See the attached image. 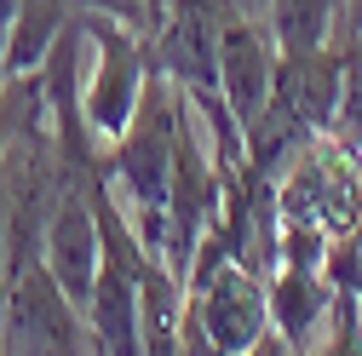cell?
Masks as SVG:
<instances>
[{"label":"cell","mask_w":362,"mask_h":356,"mask_svg":"<svg viewBox=\"0 0 362 356\" xmlns=\"http://www.w3.org/2000/svg\"><path fill=\"white\" fill-rule=\"evenodd\" d=\"M86 23V40L98 52V69H93V86L81 93V109H86V126L93 138H121L127 121L139 115V98H144V81H150V40L139 29H127L121 18L110 12H81Z\"/></svg>","instance_id":"obj_1"},{"label":"cell","mask_w":362,"mask_h":356,"mask_svg":"<svg viewBox=\"0 0 362 356\" xmlns=\"http://www.w3.org/2000/svg\"><path fill=\"white\" fill-rule=\"evenodd\" d=\"M86 310L69 299L58 271L47 259L23 264L18 276H6V333L0 350H93V333L81 328Z\"/></svg>","instance_id":"obj_2"},{"label":"cell","mask_w":362,"mask_h":356,"mask_svg":"<svg viewBox=\"0 0 362 356\" xmlns=\"http://www.w3.org/2000/svg\"><path fill=\"white\" fill-rule=\"evenodd\" d=\"M276 69H282V40L270 29V18L259 12H230L218 29V81L230 115L242 121V132L264 115L270 93H276Z\"/></svg>","instance_id":"obj_3"},{"label":"cell","mask_w":362,"mask_h":356,"mask_svg":"<svg viewBox=\"0 0 362 356\" xmlns=\"http://www.w3.org/2000/svg\"><path fill=\"white\" fill-rule=\"evenodd\" d=\"M69 6H75V0H23V6H18V29L6 40V75H29V69L47 64L52 40L69 23Z\"/></svg>","instance_id":"obj_4"},{"label":"cell","mask_w":362,"mask_h":356,"mask_svg":"<svg viewBox=\"0 0 362 356\" xmlns=\"http://www.w3.org/2000/svg\"><path fill=\"white\" fill-rule=\"evenodd\" d=\"M339 6L345 0H270L264 18H270V29H276L282 52L299 58V52H322L328 47V29H334Z\"/></svg>","instance_id":"obj_5"},{"label":"cell","mask_w":362,"mask_h":356,"mask_svg":"<svg viewBox=\"0 0 362 356\" xmlns=\"http://www.w3.org/2000/svg\"><path fill=\"white\" fill-rule=\"evenodd\" d=\"M75 6L81 12H110L127 29H139L144 40H156L167 29V18H173V0H75Z\"/></svg>","instance_id":"obj_6"},{"label":"cell","mask_w":362,"mask_h":356,"mask_svg":"<svg viewBox=\"0 0 362 356\" xmlns=\"http://www.w3.org/2000/svg\"><path fill=\"white\" fill-rule=\"evenodd\" d=\"M6 253H12V201H6V172H0V287H6Z\"/></svg>","instance_id":"obj_7"},{"label":"cell","mask_w":362,"mask_h":356,"mask_svg":"<svg viewBox=\"0 0 362 356\" xmlns=\"http://www.w3.org/2000/svg\"><path fill=\"white\" fill-rule=\"evenodd\" d=\"M18 6H23V0H0V47H6L12 29H18Z\"/></svg>","instance_id":"obj_8"},{"label":"cell","mask_w":362,"mask_h":356,"mask_svg":"<svg viewBox=\"0 0 362 356\" xmlns=\"http://www.w3.org/2000/svg\"><path fill=\"white\" fill-rule=\"evenodd\" d=\"M0 64H6V47H0Z\"/></svg>","instance_id":"obj_9"}]
</instances>
